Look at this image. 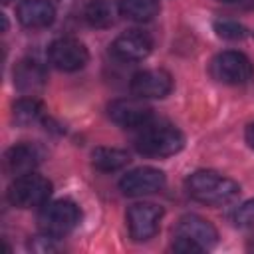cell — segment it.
I'll use <instances>...</instances> for the list:
<instances>
[{
    "instance_id": "24",
    "label": "cell",
    "mask_w": 254,
    "mask_h": 254,
    "mask_svg": "<svg viewBox=\"0 0 254 254\" xmlns=\"http://www.w3.org/2000/svg\"><path fill=\"white\" fill-rule=\"evenodd\" d=\"M248 250H252V252H254V236H252V240H250V244H248Z\"/></svg>"
},
{
    "instance_id": "21",
    "label": "cell",
    "mask_w": 254,
    "mask_h": 254,
    "mask_svg": "<svg viewBox=\"0 0 254 254\" xmlns=\"http://www.w3.org/2000/svg\"><path fill=\"white\" fill-rule=\"evenodd\" d=\"M232 220L236 226H250L254 224V198L246 200L242 206H238L232 214Z\"/></svg>"
},
{
    "instance_id": "10",
    "label": "cell",
    "mask_w": 254,
    "mask_h": 254,
    "mask_svg": "<svg viewBox=\"0 0 254 254\" xmlns=\"http://www.w3.org/2000/svg\"><path fill=\"white\" fill-rule=\"evenodd\" d=\"M173 89V77L165 69H143L131 77V93L139 99H163Z\"/></svg>"
},
{
    "instance_id": "11",
    "label": "cell",
    "mask_w": 254,
    "mask_h": 254,
    "mask_svg": "<svg viewBox=\"0 0 254 254\" xmlns=\"http://www.w3.org/2000/svg\"><path fill=\"white\" fill-rule=\"evenodd\" d=\"M153 50V38L143 30H127L111 44V54L121 62H141Z\"/></svg>"
},
{
    "instance_id": "17",
    "label": "cell",
    "mask_w": 254,
    "mask_h": 254,
    "mask_svg": "<svg viewBox=\"0 0 254 254\" xmlns=\"http://www.w3.org/2000/svg\"><path fill=\"white\" fill-rule=\"evenodd\" d=\"M131 161L129 153L123 149H115V147H95L91 151V163L95 169L103 171V173H113L119 171L123 167H127Z\"/></svg>"
},
{
    "instance_id": "2",
    "label": "cell",
    "mask_w": 254,
    "mask_h": 254,
    "mask_svg": "<svg viewBox=\"0 0 254 254\" xmlns=\"http://www.w3.org/2000/svg\"><path fill=\"white\" fill-rule=\"evenodd\" d=\"M185 147V135L169 123H153L141 127L139 135L135 137V149L145 157H171L177 155Z\"/></svg>"
},
{
    "instance_id": "8",
    "label": "cell",
    "mask_w": 254,
    "mask_h": 254,
    "mask_svg": "<svg viewBox=\"0 0 254 254\" xmlns=\"http://www.w3.org/2000/svg\"><path fill=\"white\" fill-rule=\"evenodd\" d=\"M48 58L50 64L60 71H77L87 64L89 52L75 38H60L50 44Z\"/></svg>"
},
{
    "instance_id": "20",
    "label": "cell",
    "mask_w": 254,
    "mask_h": 254,
    "mask_svg": "<svg viewBox=\"0 0 254 254\" xmlns=\"http://www.w3.org/2000/svg\"><path fill=\"white\" fill-rule=\"evenodd\" d=\"M214 32L224 40H240L246 36V28L234 20H216Z\"/></svg>"
},
{
    "instance_id": "13",
    "label": "cell",
    "mask_w": 254,
    "mask_h": 254,
    "mask_svg": "<svg viewBox=\"0 0 254 254\" xmlns=\"http://www.w3.org/2000/svg\"><path fill=\"white\" fill-rule=\"evenodd\" d=\"M44 151L36 143H18L4 153V171L12 177L34 173L42 163Z\"/></svg>"
},
{
    "instance_id": "9",
    "label": "cell",
    "mask_w": 254,
    "mask_h": 254,
    "mask_svg": "<svg viewBox=\"0 0 254 254\" xmlns=\"http://www.w3.org/2000/svg\"><path fill=\"white\" fill-rule=\"evenodd\" d=\"M167 183V177L163 171L155 167H137L121 177L119 189L127 196H143L159 192Z\"/></svg>"
},
{
    "instance_id": "14",
    "label": "cell",
    "mask_w": 254,
    "mask_h": 254,
    "mask_svg": "<svg viewBox=\"0 0 254 254\" xmlns=\"http://www.w3.org/2000/svg\"><path fill=\"white\" fill-rule=\"evenodd\" d=\"M48 73L36 60H22L14 67V85L24 95H34L46 85Z\"/></svg>"
},
{
    "instance_id": "12",
    "label": "cell",
    "mask_w": 254,
    "mask_h": 254,
    "mask_svg": "<svg viewBox=\"0 0 254 254\" xmlns=\"http://www.w3.org/2000/svg\"><path fill=\"white\" fill-rule=\"evenodd\" d=\"M175 236L189 238L196 246H200L202 250H208L218 242V230L214 228V224L210 220L198 216V214L181 216L177 226H175Z\"/></svg>"
},
{
    "instance_id": "25",
    "label": "cell",
    "mask_w": 254,
    "mask_h": 254,
    "mask_svg": "<svg viewBox=\"0 0 254 254\" xmlns=\"http://www.w3.org/2000/svg\"><path fill=\"white\" fill-rule=\"evenodd\" d=\"M218 2H226V4H230V2H238V0H218Z\"/></svg>"
},
{
    "instance_id": "3",
    "label": "cell",
    "mask_w": 254,
    "mask_h": 254,
    "mask_svg": "<svg viewBox=\"0 0 254 254\" xmlns=\"http://www.w3.org/2000/svg\"><path fill=\"white\" fill-rule=\"evenodd\" d=\"M81 212L75 202L60 198L54 202H46L38 214V226L44 234L54 238H64L79 224Z\"/></svg>"
},
{
    "instance_id": "1",
    "label": "cell",
    "mask_w": 254,
    "mask_h": 254,
    "mask_svg": "<svg viewBox=\"0 0 254 254\" xmlns=\"http://www.w3.org/2000/svg\"><path fill=\"white\" fill-rule=\"evenodd\" d=\"M187 192L208 206H222L238 198L240 187L236 181L216 173V171H194L187 177Z\"/></svg>"
},
{
    "instance_id": "22",
    "label": "cell",
    "mask_w": 254,
    "mask_h": 254,
    "mask_svg": "<svg viewBox=\"0 0 254 254\" xmlns=\"http://www.w3.org/2000/svg\"><path fill=\"white\" fill-rule=\"evenodd\" d=\"M173 250H175V252H181V254H194V252H202V248H200V246H196L192 240L183 238V236H175V240H173Z\"/></svg>"
},
{
    "instance_id": "15",
    "label": "cell",
    "mask_w": 254,
    "mask_h": 254,
    "mask_svg": "<svg viewBox=\"0 0 254 254\" xmlns=\"http://www.w3.org/2000/svg\"><path fill=\"white\" fill-rule=\"evenodd\" d=\"M18 22L24 28H48L56 20V10L48 0H22L16 8Z\"/></svg>"
},
{
    "instance_id": "26",
    "label": "cell",
    "mask_w": 254,
    "mask_h": 254,
    "mask_svg": "<svg viewBox=\"0 0 254 254\" xmlns=\"http://www.w3.org/2000/svg\"><path fill=\"white\" fill-rule=\"evenodd\" d=\"M10 2H12V0H4V4H10Z\"/></svg>"
},
{
    "instance_id": "18",
    "label": "cell",
    "mask_w": 254,
    "mask_h": 254,
    "mask_svg": "<svg viewBox=\"0 0 254 254\" xmlns=\"http://www.w3.org/2000/svg\"><path fill=\"white\" fill-rule=\"evenodd\" d=\"M12 119L18 127H30L44 119V105L36 97H22L12 107Z\"/></svg>"
},
{
    "instance_id": "19",
    "label": "cell",
    "mask_w": 254,
    "mask_h": 254,
    "mask_svg": "<svg viewBox=\"0 0 254 254\" xmlns=\"http://www.w3.org/2000/svg\"><path fill=\"white\" fill-rule=\"evenodd\" d=\"M119 8L121 16L133 22H149L161 10L159 0H119Z\"/></svg>"
},
{
    "instance_id": "4",
    "label": "cell",
    "mask_w": 254,
    "mask_h": 254,
    "mask_svg": "<svg viewBox=\"0 0 254 254\" xmlns=\"http://www.w3.org/2000/svg\"><path fill=\"white\" fill-rule=\"evenodd\" d=\"M52 194V183L36 173L16 177L8 187V200L18 208L44 206Z\"/></svg>"
},
{
    "instance_id": "5",
    "label": "cell",
    "mask_w": 254,
    "mask_h": 254,
    "mask_svg": "<svg viewBox=\"0 0 254 254\" xmlns=\"http://www.w3.org/2000/svg\"><path fill=\"white\" fill-rule=\"evenodd\" d=\"M210 75L226 85H240L252 77V64L242 52H220L210 62Z\"/></svg>"
},
{
    "instance_id": "16",
    "label": "cell",
    "mask_w": 254,
    "mask_h": 254,
    "mask_svg": "<svg viewBox=\"0 0 254 254\" xmlns=\"http://www.w3.org/2000/svg\"><path fill=\"white\" fill-rule=\"evenodd\" d=\"M119 16L121 8L117 0H91L83 10V18L91 28H111Z\"/></svg>"
},
{
    "instance_id": "7",
    "label": "cell",
    "mask_w": 254,
    "mask_h": 254,
    "mask_svg": "<svg viewBox=\"0 0 254 254\" xmlns=\"http://www.w3.org/2000/svg\"><path fill=\"white\" fill-rule=\"evenodd\" d=\"M107 115L119 127L141 129L151 121L153 109L139 97H121L107 105Z\"/></svg>"
},
{
    "instance_id": "23",
    "label": "cell",
    "mask_w": 254,
    "mask_h": 254,
    "mask_svg": "<svg viewBox=\"0 0 254 254\" xmlns=\"http://www.w3.org/2000/svg\"><path fill=\"white\" fill-rule=\"evenodd\" d=\"M244 137H246V143L250 145V149H254V123H250V125L246 127Z\"/></svg>"
},
{
    "instance_id": "6",
    "label": "cell",
    "mask_w": 254,
    "mask_h": 254,
    "mask_svg": "<svg viewBox=\"0 0 254 254\" xmlns=\"http://www.w3.org/2000/svg\"><path fill=\"white\" fill-rule=\"evenodd\" d=\"M163 218V208L153 202H137L127 210V230L129 236L137 242L153 238L159 230Z\"/></svg>"
}]
</instances>
